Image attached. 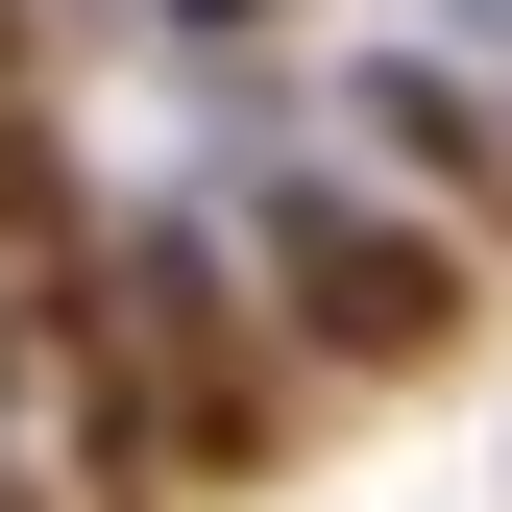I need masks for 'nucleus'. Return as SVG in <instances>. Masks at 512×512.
Returning <instances> with one entry per match:
<instances>
[{
	"label": "nucleus",
	"mask_w": 512,
	"mask_h": 512,
	"mask_svg": "<svg viewBox=\"0 0 512 512\" xmlns=\"http://www.w3.org/2000/svg\"><path fill=\"white\" fill-rule=\"evenodd\" d=\"M269 269H293V317L342 366H439V342H464V244H415L366 196H269Z\"/></svg>",
	"instance_id": "f257e3e1"
},
{
	"label": "nucleus",
	"mask_w": 512,
	"mask_h": 512,
	"mask_svg": "<svg viewBox=\"0 0 512 512\" xmlns=\"http://www.w3.org/2000/svg\"><path fill=\"white\" fill-rule=\"evenodd\" d=\"M196 25H244V0H196Z\"/></svg>",
	"instance_id": "f03ea898"
}]
</instances>
